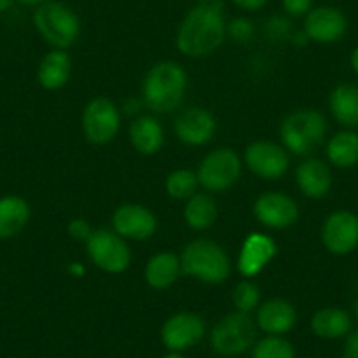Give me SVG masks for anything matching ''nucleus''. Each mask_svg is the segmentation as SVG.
<instances>
[{"label": "nucleus", "mask_w": 358, "mask_h": 358, "mask_svg": "<svg viewBox=\"0 0 358 358\" xmlns=\"http://www.w3.org/2000/svg\"><path fill=\"white\" fill-rule=\"evenodd\" d=\"M227 36L223 4L218 0L192 8L176 34V48L190 58H202L215 53Z\"/></svg>", "instance_id": "obj_1"}, {"label": "nucleus", "mask_w": 358, "mask_h": 358, "mask_svg": "<svg viewBox=\"0 0 358 358\" xmlns=\"http://www.w3.org/2000/svg\"><path fill=\"white\" fill-rule=\"evenodd\" d=\"M188 76L185 69L172 60L155 64L143 81L144 106L153 113H172L183 102Z\"/></svg>", "instance_id": "obj_2"}, {"label": "nucleus", "mask_w": 358, "mask_h": 358, "mask_svg": "<svg viewBox=\"0 0 358 358\" xmlns=\"http://www.w3.org/2000/svg\"><path fill=\"white\" fill-rule=\"evenodd\" d=\"M181 273L206 285H220L229 280L232 262L227 251L211 239H195L185 246L179 257Z\"/></svg>", "instance_id": "obj_3"}, {"label": "nucleus", "mask_w": 358, "mask_h": 358, "mask_svg": "<svg viewBox=\"0 0 358 358\" xmlns=\"http://www.w3.org/2000/svg\"><path fill=\"white\" fill-rule=\"evenodd\" d=\"M327 129V120L322 113L315 109H297L281 122L280 137L288 153L308 157L322 146Z\"/></svg>", "instance_id": "obj_4"}, {"label": "nucleus", "mask_w": 358, "mask_h": 358, "mask_svg": "<svg viewBox=\"0 0 358 358\" xmlns=\"http://www.w3.org/2000/svg\"><path fill=\"white\" fill-rule=\"evenodd\" d=\"M34 25L53 50H69L81 32L79 16L60 0H46L34 11Z\"/></svg>", "instance_id": "obj_5"}, {"label": "nucleus", "mask_w": 358, "mask_h": 358, "mask_svg": "<svg viewBox=\"0 0 358 358\" xmlns=\"http://www.w3.org/2000/svg\"><path fill=\"white\" fill-rule=\"evenodd\" d=\"M257 323L246 313L234 311L223 316L209 334L211 348L225 358L239 357L257 343Z\"/></svg>", "instance_id": "obj_6"}, {"label": "nucleus", "mask_w": 358, "mask_h": 358, "mask_svg": "<svg viewBox=\"0 0 358 358\" xmlns=\"http://www.w3.org/2000/svg\"><path fill=\"white\" fill-rule=\"evenodd\" d=\"M239 155L230 148H218L202 158L197 171L199 185L204 190L216 194V192H225L237 183L241 176Z\"/></svg>", "instance_id": "obj_7"}, {"label": "nucleus", "mask_w": 358, "mask_h": 358, "mask_svg": "<svg viewBox=\"0 0 358 358\" xmlns=\"http://www.w3.org/2000/svg\"><path fill=\"white\" fill-rule=\"evenodd\" d=\"M86 253L101 271L120 274L130 267L132 253L127 241L115 230L99 229L86 241Z\"/></svg>", "instance_id": "obj_8"}, {"label": "nucleus", "mask_w": 358, "mask_h": 358, "mask_svg": "<svg viewBox=\"0 0 358 358\" xmlns=\"http://www.w3.org/2000/svg\"><path fill=\"white\" fill-rule=\"evenodd\" d=\"M122 113L118 106L106 97H95L85 106L81 116L83 134L92 144H108L118 136Z\"/></svg>", "instance_id": "obj_9"}, {"label": "nucleus", "mask_w": 358, "mask_h": 358, "mask_svg": "<svg viewBox=\"0 0 358 358\" xmlns=\"http://www.w3.org/2000/svg\"><path fill=\"white\" fill-rule=\"evenodd\" d=\"M206 336V322L202 316L190 311H181L165 320L160 330L162 344L169 351H185L197 346Z\"/></svg>", "instance_id": "obj_10"}, {"label": "nucleus", "mask_w": 358, "mask_h": 358, "mask_svg": "<svg viewBox=\"0 0 358 358\" xmlns=\"http://www.w3.org/2000/svg\"><path fill=\"white\" fill-rule=\"evenodd\" d=\"M248 169L265 181H274L287 174L290 167V155L273 141H255L244 151Z\"/></svg>", "instance_id": "obj_11"}, {"label": "nucleus", "mask_w": 358, "mask_h": 358, "mask_svg": "<svg viewBox=\"0 0 358 358\" xmlns=\"http://www.w3.org/2000/svg\"><path fill=\"white\" fill-rule=\"evenodd\" d=\"M322 243L329 253L344 257L358 248V215L341 209L329 215L322 227Z\"/></svg>", "instance_id": "obj_12"}, {"label": "nucleus", "mask_w": 358, "mask_h": 358, "mask_svg": "<svg viewBox=\"0 0 358 358\" xmlns=\"http://www.w3.org/2000/svg\"><path fill=\"white\" fill-rule=\"evenodd\" d=\"M253 215L260 225L281 230L297 223L299 206L283 192H267L255 201Z\"/></svg>", "instance_id": "obj_13"}, {"label": "nucleus", "mask_w": 358, "mask_h": 358, "mask_svg": "<svg viewBox=\"0 0 358 358\" xmlns=\"http://www.w3.org/2000/svg\"><path fill=\"white\" fill-rule=\"evenodd\" d=\"M157 216L143 204H122L113 213V229L123 239L146 241L157 232Z\"/></svg>", "instance_id": "obj_14"}, {"label": "nucleus", "mask_w": 358, "mask_h": 358, "mask_svg": "<svg viewBox=\"0 0 358 358\" xmlns=\"http://www.w3.org/2000/svg\"><path fill=\"white\" fill-rule=\"evenodd\" d=\"M309 41L318 44H332L343 39L348 30V18L344 13L330 6H320L306 15L304 29Z\"/></svg>", "instance_id": "obj_15"}, {"label": "nucleus", "mask_w": 358, "mask_h": 358, "mask_svg": "<svg viewBox=\"0 0 358 358\" xmlns=\"http://www.w3.org/2000/svg\"><path fill=\"white\" fill-rule=\"evenodd\" d=\"M174 132L188 146H204L215 137L216 120L211 111L195 106L179 113L174 122Z\"/></svg>", "instance_id": "obj_16"}, {"label": "nucleus", "mask_w": 358, "mask_h": 358, "mask_svg": "<svg viewBox=\"0 0 358 358\" xmlns=\"http://www.w3.org/2000/svg\"><path fill=\"white\" fill-rule=\"evenodd\" d=\"M278 255V244L273 237L253 232L244 239L237 258V268L244 278H253Z\"/></svg>", "instance_id": "obj_17"}, {"label": "nucleus", "mask_w": 358, "mask_h": 358, "mask_svg": "<svg viewBox=\"0 0 358 358\" xmlns=\"http://www.w3.org/2000/svg\"><path fill=\"white\" fill-rule=\"evenodd\" d=\"M255 323L267 336H285L297 323V311L285 299H268L258 306Z\"/></svg>", "instance_id": "obj_18"}, {"label": "nucleus", "mask_w": 358, "mask_h": 358, "mask_svg": "<svg viewBox=\"0 0 358 358\" xmlns=\"http://www.w3.org/2000/svg\"><path fill=\"white\" fill-rule=\"evenodd\" d=\"M297 187L306 197L323 199L332 188L334 178L329 165L320 158H308L295 171Z\"/></svg>", "instance_id": "obj_19"}, {"label": "nucleus", "mask_w": 358, "mask_h": 358, "mask_svg": "<svg viewBox=\"0 0 358 358\" xmlns=\"http://www.w3.org/2000/svg\"><path fill=\"white\" fill-rule=\"evenodd\" d=\"M129 139L134 150L141 155H157L165 143L164 129L153 116H139L130 123Z\"/></svg>", "instance_id": "obj_20"}, {"label": "nucleus", "mask_w": 358, "mask_h": 358, "mask_svg": "<svg viewBox=\"0 0 358 358\" xmlns=\"http://www.w3.org/2000/svg\"><path fill=\"white\" fill-rule=\"evenodd\" d=\"M351 327L353 320L350 313L341 308H323L311 316V330L320 339H344L351 332Z\"/></svg>", "instance_id": "obj_21"}, {"label": "nucleus", "mask_w": 358, "mask_h": 358, "mask_svg": "<svg viewBox=\"0 0 358 358\" xmlns=\"http://www.w3.org/2000/svg\"><path fill=\"white\" fill-rule=\"evenodd\" d=\"M181 274V262L178 255L162 251L148 260L144 268V280L155 290H167L178 281Z\"/></svg>", "instance_id": "obj_22"}, {"label": "nucleus", "mask_w": 358, "mask_h": 358, "mask_svg": "<svg viewBox=\"0 0 358 358\" xmlns=\"http://www.w3.org/2000/svg\"><path fill=\"white\" fill-rule=\"evenodd\" d=\"M329 109L339 125L346 129L358 127V85H337L329 95Z\"/></svg>", "instance_id": "obj_23"}, {"label": "nucleus", "mask_w": 358, "mask_h": 358, "mask_svg": "<svg viewBox=\"0 0 358 358\" xmlns=\"http://www.w3.org/2000/svg\"><path fill=\"white\" fill-rule=\"evenodd\" d=\"M72 71V60L65 50H51L41 60L37 69V79L44 90H60L69 83Z\"/></svg>", "instance_id": "obj_24"}, {"label": "nucleus", "mask_w": 358, "mask_h": 358, "mask_svg": "<svg viewBox=\"0 0 358 358\" xmlns=\"http://www.w3.org/2000/svg\"><path fill=\"white\" fill-rule=\"evenodd\" d=\"M30 206L25 199L8 195L0 199V239L18 236L30 220Z\"/></svg>", "instance_id": "obj_25"}, {"label": "nucleus", "mask_w": 358, "mask_h": 358, "mask_svg": "<svg viewBox=\"0 0 358 358\" xmlns=\"http://www.w3.org/2000/svg\"><path fill=\"white\" fill-rule=\"evenodd\" d=\"M327 158L337 169H351L358 164V132L343 130L327 143Z\"/></svg>", "instance_id": "obj_26"}, {"label": "nucleus", "mask_w": 358, "mask_h": 358, "mask_svg": "<svg viewBox=\"0 0 358 358\" xmlns=\"http://www.w3.org/2000/svg\"><path fill=\"white\" fill-rule=\"evenodd\" d=\"M218 220V204L209 194H195L185 206V222L194 230H208Z\"/></svg>", "instance_id": "obj_27"}, {"label": "nucleus", "mask_w": 358, "mask_h": 358, "mask_svg": "<svg viewBox=\"0 0 358 358\" xmlns=\"http://www.w3.org/2000/svg\"><path fill=\"white\" fill-rule=\"evenodd\" d=\"M199 179L197 174L188 169H178V171L171 172L165 179V190L167 195L174 201H188L197 194Z\"/></svg>", "instance_id": "obj_28"}, {"label": "nucleus", "mask_w": 358, "mask_h": 358, "mask_svg": "<svg viewBox=\"0 0 358 358\" xmlns=\"http://www.w3.org/2000/svg\"><path fill=\"white\" fill-rule=\"evenodd\" d=\"M253 358H297L294 344L283 336H265L251 348Z\"/></svg>", "instance_id": "obj_29"}, {"label": "nucleus", "mask_w": 358, "mask_h": 358, "mask_svg": "<svg viewBox=\"0 0 358 358\" xmlns=\"http://www.w3.org/2000/svg\"><path fill=\"white\" fill-rule=\"evenodd\" d=\"M232 304L236 311L250 315L260 306V288L250 280L241 281L232 290Z\"/></svg>", "instance_id": "obj_30"}, {"label": "nucleus", "mask_w": 358, "mask_h": 358, "mask_svg": "<svg viewBox=\"0 0 358 358\" xmlns=\"http://www.w3.org/2000/svg\"><path fill=\"white\" fill-rule=\"evenodd\" d=\"M227 34H229L236 43H250L255 36V25L253 22H250L248 18H243V16H241V18L232 20V22L227 25Z\"/></svg>", "instance_id": "obj_31"}, {"label": "nucleus", "mask_w": 358, "mask_h": 358, "mask_svg": "<svg viewBox=\"0 0 358 358\" xmlns=\"http://www.w3.org/2000/svg\"><path fill=\"white\" fill-rule=\"evenodd\" d=\"M265 32L271 39L278 41V39H287L290 37L292 29H290V22L283 16H273V18H268L267 23H265Z\"/></svg>", "instance_id": "obj_32"}, {"label": "nucleus", "mask_w": 358, "mask_h": 358, "mask_svg": "<svg viewBox=\"0 0 358 358\" xmlns=\"http://www.w3.org/2000/svg\"><path fill=\"white\" fill-rule=\"evenodd\" d=\"M67 232L71 234V237L79 243H86L90 239V236L94 234V229L86 220L83 218H74L71 220V223L67 225Z\"/></svg>", "instance_id": "obj_33"}, {"label": "nucleus", "mask_w": 358, "mask_h": 358, "mask_svg": "<svg viewBox=\"0 0 358 358\" xmlns=\"http://www.w3.org/2000/svg\"><path fill=\"white\" fill-rule=\"evenodd\" d=\"M285 13L292 18L306 16L313 9V0H281Z\"/></svg>", "instance_id": "obj_34"}, {"label": "nucleus", "mask_w": 358, "mask_h": 358, "mask_svg": "<svg viewBox=\"0 0 358 358\" xmlns=\"http://www.w3.org/2000/svg\"><path fill=\"white\" fill-rule=\"evenodd\" d=\"M341 358H358V330H351V332L344 337Z\"/></svg>", "instance_id": "obj_35"}, {"label": "nucleus", "mask_w": 358, "mask_h": 358, "mask_svg": "<svg viewBox=\"0 0 358 358\" xmlns=\"http://www.w3.org/2000/svg\"><path fill=\"white\" fill-rule=\"evenodd\" d=\"M232 2L244 11H260L267 6L268 0H232Z\"/></svg>", "instance_id": "obj_36"}, {"label": "nucleus", "mask_w": 358, "mask_h": 358, "mask_svg": "<svg viewBox=\"0 0 358 358\" xmlns=\"http://www.w3.org/2000/svg\"><path fill=\"white\" fill-rule=\"evenodd\" d=\"M139 108H141V102L134 97H129L125 102H123V109H125L127 115H136V113H139Z\"/></svg>", "instance_id": "obj_37"}, {"label": "nucleus", "mask_w": 358, "mask_h": 358, "mask_svg": "<svg viewBox=\"0 0 358 358\" xmlns=\"http://www.w3.org/2000/svg\"><path fill=\"white\" fill-rule=\"evenodd\" d=\"M290 41H292V44H295V46H299V48L306 46V44L309 43V39H308V36H306L304 30H299V32L292 34Z\"/></svg>", "instance_id": "obj_38"}, {"label": "nucleus", "mask_w": 358, "mask_h": 358, "mask_svg": "<svg viewBox=\"0 0 358 358\" xmlns=\"http://www.w3.org/2000/svg\"><path fill=\"white\" fill-rule=\"evenodd\" d=\"M350 65H351V69H353L355 74L358 76V46L355 48L353 51H351V55H350Z\"/></svg>", "instance_id": "obj_39"}, {"label": "nucleus", "mask_w": 358, "mask_h": 358, "mask_svg": "<svg viewBox=\"0 0 358 358\" xmlns=\"http://www.w3.org/2000/svg\"><path fill=\"white\" fill-rule=\"evenodd\" d=\"M16 0H0V13H4V11H9V9L15 6Z\"/></svg>", "instance_id": "obj_40"}, {"label": "nucleus", "mask_w": 358, "mask_h": 358, "mask_svg": "<svg viewBox=\"0 0 358 358\" xmlns=\"http://www.w3.org/2000/svg\"><path fill=\"white\" fill-rule=\"evenodd\" d=\"M69 271H71L72 274H78V276H81V274L85 273V268H83L79 264H71V267H69Z\"/></svg>", "instance_id": "obj_41"}, {"label": "nucleus", "mask_w": 358, "mask_h": 358, "mask_svg": "<svg viewBox=\"0 0 358 358\" xmlns=\"http://www.w3.org/2000/svg\"><path fill=\"white\" fill-rule=\"evenodd\" d=\"M16 2H20V4H25V6H41L43 2H46V0H16Z\"/></svg>", "instance_id": "obj_42"}, {"label": "nucleus", "mask_w": 358, "mask_h": 358, "mask_svg": "<svg viewBox=\"0 0 358 358\" xmlns=\"http://www.w3.org/2000/svg\"><path fill=\"white\" fill-rule=\"evenodd\" d=\"M164 358H190V357H187L185 353H179V351H169Z\"/></svg>", "instance_id": "obj_43"}, {"label": "nucleus", "mask_w": 358, "mask_h": 358, "mask_svg": "<svg viewBox=\"0 0 358 358\" xmlns=\"http://www.w3.org/2000/svg\"><path fill=\"white\" fill-rule=\"evenodd\" d=\"M353 313H355V318H357V322H358V297L353 304Z\"/></svg>", "instance_id": "obj_44"}, {"label": "nucleus", "mask_w": 358, "mask_h": 358, "mask_svg": "<svg viewBox=\"0 0 358 358\" xmlns=\"http://www.w3.org/2000/svg\"><path fill=\"white\" fill-rule=\"evenodd\" d=\"M199 4H206V2H213V0H197Z\"/></svg>", "instance_id": "obj_45"}]
</instances>
